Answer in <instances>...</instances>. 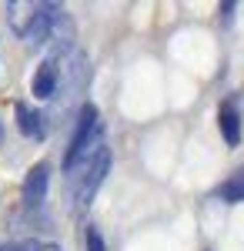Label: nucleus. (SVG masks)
Here are the masks:
<instances>
[{"mask_svg": "<svg viewBox=\"0 0 244 251\" xmlns=\"http://www.w3.org/2000/svg\"><path fill=\"white\" fill-rule=\"evenodd\" d=\"M84 248H87V251H107V245H104L100 231H97V228H91V225H87V231H84Z\"/></svg>", "mask_w": 244, "mask_h": 251, "instance_id": "9", "label": "nucleus"}, {"mask_svg": "<svg viewBox=\"0 0 244 251\" xmlns=\"http://www.w3.org/2000/svg\"><path fill=\"white\" fill-rule=\"evenodd\" d=\"M37 7L40 3H34V0H10V3H7V24H10V30H14L17 37L27 34V27H30L34 14H37Z\"/></svg>", "mask_w": 244, "mask_h": 251, "instance_id": "5", "label": "nucleus"}, {"mask_svg": "<svg viewBox=\"0 0 244 251\" xmlns=\"http://www.w3.org/2000/svg\"><path fill=\"white\" fill-rule=\"evenodd\" d=\"M17 127L24 137H30V141H40L44 137V117L34 111V107H27V104H17Z\"/></svg>", "mask_w": 244, "mask_h": 251, "instance_id": "7", "label": "nucleus"}, {"mask_svg": "<svg viewBox=\"0 0 244 251\" xmlns=\"http://www.w3.org/2000/svg\"><path fill=\"white\" fill-rule=\"evenodd\" d=\"M30 91H34V97H40V100H50V97L57 94V60H54V54L34 71Z\"/></svg>", "mask_w": 244, "mask_h": 251, "instance_id": "4", "label": "nucleus"}, {"mask_svg": "<svg viewBox=\"0 0 244 251\" xmlns=\"http://www.w3.org/2000/svg\"><path fill=\"white\" fill-rule=\"evenodd\" d=\"M214 194H218L221 201H227V204H241L244 201V171H234Z\"/></svg>", "mask_w": 244, "mask_h": 251, "instance_id": "8", "label": "nucleus"}, {"mask_svg": "<svg viewBox=\"0 0 244 251\" xmlns=\"http://www.w3.org/2000/svg\"><path fill=\"white\" fill-rule=\"evenodd\" d=\"M218 127H221V134L231 148H238L241 144V114H238V104L234 100H224L221 104V111H218Z\"/></svg>", "mask_w": 244, "mask_h": 251, "instance_id": "6", "label": "nucleus"}, {"mask_svg": "<svg viewBox=\"0 0 244 251\" xmlns=\"http://www.w3.org/2000/svg\"><path fill=\"white\" fill-rule=\"evenodd\" d=\"M0 251H20V245H0Z\"/></svg>", "mask_w": 244, "mask_h": 251, "instance_id": "11", "label": "nucleus"}, {"mask_svg": "<svg viewBox=\"0 0 244 251\" xmlns=\"http://www.w3.org/2000/svg\"><path fill=\"white\" fill-rule=\"evenodd\" d=\"M20 251H60L57 245H40V241H24Z\"/></svg>", "mask_w": 244, "mask_h": 251, "instance_id": "10", "label": "nucleus"}, {"mask_svg": "<svg viewBox=\"0 0 244 251\" xmlns=\"http://www.w3.org/2000/svg\"><path fill=\"white\" fill-rule=\"evenodd\" d=\"M47 184H50V164L40 161L24 177V208L37 211L40 204H44V198H47Z\"/></svg>", "mask_w": 244, "mask_h": 251, "instance_id": "3", "label": "nucleus"}, {"mask_svg": "<svg viewBox=\"0 0 244 251\" xmlns=\"http://www.w3.org/2000/svg\"><path fill=\"white\" fill-rule=\"evenodd\" d=\"M100 137H104V131H100L97 107H94V104H84V107H80V114H77V127H74V134H71L67 154H64V171H71V168H74L77 161L94 148Z\"/></svg>", "mask_w": 244, "mask_h": 251, "instance_id": "2", "label": "nucleus"}, {"mask_svg": "<svg viewBox=\"0 0 244 251\" xmlns=\"http://www.w3.org/2000/svg\"><path fill=\"white\" fill-rule=\"evenodd\" d=\"M107 171H111V148H107V141L100 137L94 148L67 171L71 174V191H74V208H87V204L94 201V194H97V188L104 184Z\"/></svg>", "mask_w": 244, "mask_h": 251, "instance_id": "1", "label": "nucleus"}]
</instances>
